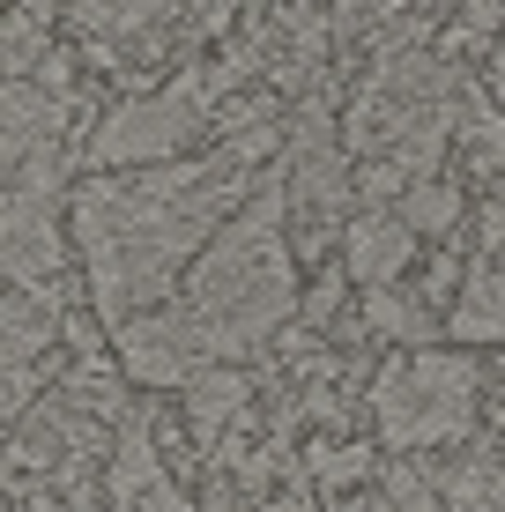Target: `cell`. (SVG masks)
Masks as SVG:
<instances>
[{
	"label": "cell",
	"mask_w": 505,
	"mask_h": 512,
	"mask_svg": "<svg viewBox=\"0 0 505 512\" xmlns=\"http://www.w3.org/2000/svg\"><path fill=\"white\" fill-rule=\"evenodd\" d=\"M357 327L364 334H379V342H394L402 357H416V349H431V334H439V320H431V305L416 290H364L357 297Z\"/></svg>",
	"instance_id": "obj_11"
},
{
	"label": "cell",
	"mask_w": 505,
	"mask_h": 512,
	"mask_svg": "<svg viewBox=\"0 0 505 512\" xmlns=\"http://www.w3.org/2000/svg\"><path fill=\"white\" fill-rule=\"evenodd\" d=\"M416 260V231L402 223V208H357L342 231V275L357 290H394L402 268Z\"/></svg>",
	"instance_id": "obj_7"
},
{
	"label": "cell",
	"mask_w": 505,
	"mask_h": 512,
	"mask_svg": "<svg viewBox=\"0 0 505 512\" xmlns=\"http://www.w3.org/2000/svg\"><path fill=\"white\" fill-rule=\"evenodd\" d=\"M134 512H201V505L186 498V490H179V475H171V483H156V490H149V498L134 505Z\"/></svg>",
	"instance_id": "obj_16"
},
{
	"label": "cell",
	"mask_w": 505,
	"mask_h": 512,
	"mask_svg": "<svg viewBox=\"0 0 505 512\" xmlns=\"http://www.w3.org/2000/svg\"><path fill=\"white\" fill-rule=\"evenodd\" d=\"M298 468H305V483H327V490H357L364 475L379 468V453H372V438H350V446H327V438H312V446L298 453Z\"/></svg>",
	"instance_id": "obj_13"
},
{
	"label": "cell",
	"mask_w": 505,
	"mask_h": 512,
	"mask_svg": "<svg viewBox=\"0 0 505 512\" xmlns=\"http://www.w3.org/2000/svg\"><path fill=\"white\" fill-rule=\"evenodd\" d=\"M476 401H483V372H476V357H454V349L387 357L372 379V416L394 453L461 446L476 431Z\"/></svg>",
	"instance_id": "obj_4"
},
{
	"label": "cell",
	"mask_w": 505,
	"mask_h": 512,
	"mask_svg": "<svg viewBox=\"0 0 505 512\" xmlns=\"http://www.w3.org/2000/svg\"><path fill=\"white\" fill-rule=\"evenodd\" d=\"M112 357H119V372H127L134 386H156V394H186V386L208 372L201 349L179 334L171 312H149V320L119 327V334H112Z\"/></svg>",
	"instance_id": "obj_6"
},
{
	"label": "cell",
	"mask_w": 505,
	"mask_h": 512,
	"mask_svg": "<svg viewBox=\"0 0 505 512\" xmlns=\"http://www.w3.org/2000/svg\"><path fill=\"white\" fill-rule=\"evenodd\" d=\"M298 305L305 297H298V245H290V193L283 164H275L268 186L231 216V231L194 260L186 290L171 297V320L201 349V364H238L268 349Z\"/></svg>",
	"instance_id": "obj_2"
},
{
	"label": "cell",
	"mask_w": 505,
	"mask_h": 512,
	"mask_svg": "<svg viewBox=\"0 0 505 512\" xmlns=\"http://www.w3.org/2000/svg\"><path fill=\"white\" fill-rule=\"evenodd\" d=\"M52 23H60L52 8H15L8 15V30H0V45H8V82H38L45 75V60L60 52L52 45Z\"/></svg>",
	"instance_id": "obj_12"
},
{
	"label": "cell",
	"mask_w": 505,
	"mask_h": 512,
	"mask_svg": "<svg viewBox=\"0 0 505 512\" xmlns=\"http://www.w3.org/2000/svg\"><path fill=\"white\" fill-rule=\"evenodd\" d=\"M275 149H283V127L216 141L194 164L82 179L75 186V253H82V297H90L97 320L119 334V327L149 320V312H171L194 260L268 186Z\"/></svg>",
	"instance_id": "obj_1"
},
{
	"label": "cell",
	"mask_w": 505,
	"mask_h": 512,
	"mask_svg": "<svg viewBox=\"0 0 505 512\" xmlns=\"http://www.w3.org/2000/svg\"><path fill=\"white\" fill-rule=\"evenodd\" d=\"M67 208L75 186H8V290L67 297Z\"/></svg>",
	"instance_id": "obj_5"
},
{
	"label": "cell",
	"mask_w": 505,
	"mask_h": 512,
	"mask_svg": "<svg viewBox=\"0 0 505 512\" xmlns=\"http://www.w3.org/2000/svg\"><path fill=\"white\" fill-rule=\"evenodd\" d=\"M52 342H67V297L52 290H8V372H45Z\"/></svg>",
	"instance_id": "obj_9"
},
{
	"label": "cell",
	"mask_w": 505,
	"mask_h": 512,
	"mask_svg": "<svg viewBox=\"0 0 505 512\" xmlns=\"http://www.w3.org/2000/svg\"><path fill=\"white\" fill-rule=\"evenodd\" d=\"M461 216H468V201H461V186L454 179H424V186H409L402 193V223L416 238H446V231H461Z\"/></svg>",
	"instance_id": "obj_14"
},
{
	"label": "cell",
	"mask_w": 505,
	"mask_h": 512,
	"mask_svg": "<svg viewBox=\"0 0 505 512\" xmlns=\"http://www.w3.org/2000/svg\"><path fill=\"white\" fill-rule=\"evenodd\" d=\"M246 416H253V379L238 372V364H208V372L186 386V438H194L201 461H216L223 438H231Z\"/></svg>",
	"instance_id": "obj_8"
},
{
	"label": "cell",
	"mask_w": 505,
	"mask_h": 512,
	"mask_svg": "<svg viewBox=\"0 0 505 512\" xmlns=\"http://www.w3.org/2000/svg\"><path fill=\"white\" fill-rule=\"evenodd\" d=\"M350 290H357V282L350 275H342V260H335V268H320V282H312V290H305V327L312 334H320V327H335L342 320V305H350Z\"/></svg>",
	"instance_id": "obj_15"
},
{
	"label": "cell",
	"mask_w": 505,
	"mask_h": 512,
	"mask_svg": "<svg viewBox=\"0 0 505 512\" xmlns=\"http://www.w3.org/2000/svg\"><path fill=\"white\" fill-rule=\"evenodd\" d=\"M216 75L208 67H179L171 82L156 90H134L119 97L112 112L90 127L82 141V179H119V171H164V164H186V149L216 127Z\"/></svg>",
	"instance_id": "obj_3"
},
{
	"label": "cell",
	"mask_w": 505,
	"mask_h": 512,
	"mask_svg": "<svg viewBox=\"0 0 505 512\" xmlns=\"http://www.w3.org/2000/svg\"><path fill=\"white\" fill-rule=\"evenodd\" d=\"M454 342L483 349V342H505V260H468V282L446 312Z\"/></svg>",
	"instance_id": "obj_10"
}]
</instances>
